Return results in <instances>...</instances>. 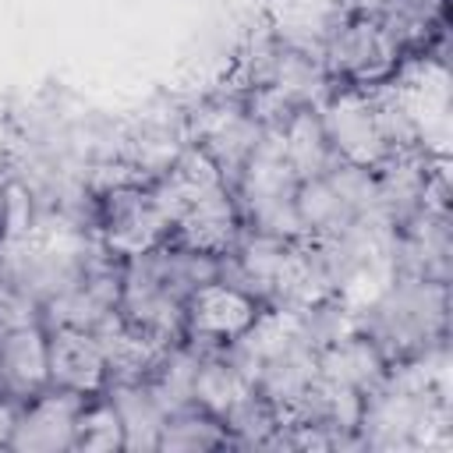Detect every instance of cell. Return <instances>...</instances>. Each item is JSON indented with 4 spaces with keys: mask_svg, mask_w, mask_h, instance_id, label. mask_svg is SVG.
I'll return each mask as SVG.
<instances>
[{
    "mask_svg": "<svg viewBox=\"0 0 453 453\" xmlns=\"http://www.w3.org/2000/svg\"><path fill=\"white\" fill-rule=\"evenodd\" d=\"M88 226L110 258L131 262L166 244L173 219L156 198L152 180H124L88 195Z\"/></svg>",
    "mask_w": 453,
    "mask_h": 453,
    "instance_id": "obj_2",
    "label": "cell"
},
{
    "mask_svg": "<svg viewBox=\"0 0 453 453\" xmlns=\"http://www.w3.org/2000/svg\"><path fill=\"white\" fill-rule=\"evenodd\" d=\"M71 453H124V425L106 393H96L85 400L74 425Z\"/></svg>",
    "mask_w": 453,
    "mask_h": 453,
    "instance_id": "obj_23",
    "label": "cell"
},
{
    "mask_svg": "<svg viewBox=\"0 0 453 453\" xmlns=\"http://www.w3.org/2000/svg\"><path fill=\"white\" fill-rule=\"evenodd\" d=\"M46 347H50V386L71 389L81 396H96L106 389L110 375H106V357L96 333L53 326L46 329Z\"/></svg>",
    "mask_w": 453,
    "mask_h": 453,
    "instance_id": "obj_14",
    "label": "cell"
},
{
    "mask_svg": "<svg viewBox=\"0 0 453 453\" xmlns=\"http://www.w3.org/2000/svg\"><path fill=\"white\" fill-rule=\"evenodd\" d=\"M354 326L389 365L428 357L449 347V283L389 276L365 304H354Z\"/></svg>",
    "mask_w": 453,
    "mask_h": 453,
    "instance_id": "obj_1",
    "label": "cell"
},
{
    "mask_svg": "<svg viewBox=\"0 0 453 453\" xmlns=\"http://www.w3.org/2000/svg\"><path fill=\"white\" fill-rule=\"evenodd\" d=\"M88 396L71 389H42L32 400L18 403L7 449L11 453H71L74 425Z\"/></svg>",
    "mask_w": 453,
    "mask_h": 453,
    "instance_id": "obj_11",
    "label": "cell"
},
{
    "mask_svg": "<svg viewBox=\"0 0 453 453\" xmlns=\"http://www.w3.org/2000/svg\"><path fill=\"white\" fill-rule=\"evenodd\" d=\"M294 212H297L301 234H304V237H315V241L340 237V234H347V230L361 219L357 209L350 205V198L343 195V188L336 184L333 173L297 180Z\"/></svg>",
    "mask_w": 453,
    "mask_h": 453,
    "instance_id": "obj_17",
    "label": "cell"
},
{
    "mask_svg": "<svg viewBox=\"0 0 453 453\" xmlns=\"http://www.w3.org/2000/svg\"><path fill=\"white\" fill-rule=\"evenodd\" d=\"M120 280H124V262L110 258L96 244V251L85 258V265L78 269V276L67 280L60 290H53L35 308V315H39V322L46 329L67 326V329H88V333H96L106 319L117 315Z\"/></svg>",
    "mask_w": 453,
    "mask_h": 453,
    "instance_id": "obj_6",
    "label": "cell"
},
{
    "mask_svg": "<svg viewBox=\"0 0 453 453\" xmlns=\"http://www.w3.org/2000/svg\"><path fill=\"white\" fill-rule=\"evenodd\" d=\"M14 411H18V403H11V400H4V396H0V449H7L11 425H14Z\"/></svg>",
    "mask_w": 453,
    "mask_h": 453,
    "instance_id": "obj_26",
    "label": "cell"
},
{
    "mask_svg": "<svg viewBox=\"0 0 453 453\" xmlns=\"http://www.w3.org/2000/svg\"><path fill=\"white\" fill-rule=\"evenodd\" d=\"M124 425V453H156L166 407L149 382H110L103 389Z\"/></svg>",
    "mask_w": 453,
    "mask_h": 453,
    "instance_id": "obj_19",
    "label": "cell"
},
{
    "mask_svg": "<svg viewBox=\"0 0 453 453\" xmlns=\"http://www.w3.org/2000/svg\"><path fill=\"white\" fill-rule=\"evenodd\" d=\"M276 142H280V152H283V159H287V166L294 170L297 180L322 177L340 163L329 149V138L322 131V120H319L315 106H297L276 127Z\"/></svg>",
    "mask_w": 453,
    "mask_h": 453,
    "instance_id": "obj_18",
    "label": "cell"
},
{
    "mask_svg": "<svg viewBox=\"0 0 453 453\" xmlns=\"http://www.w3.org/2000/svg\"><path fill=\"white\" fill-rule=\"evenodd\" d=\"M262 311L265 304L258 297L216 276L184 297V340L198 350H223L241 340Z\"/></svg>",
    "mask_w": 453,
    "mask_h": 453,
    "instance_id": "obj_8",
    "label": "cell"
},
{
    "mask_svg": "<svg viewBox=\"0 0 453 453\" xmlns=\"http://www.w3.org/2000/svg\"><path fill=\"white\" fill-rule=\"evenodd\" d=\"M255 393V382L226 357V350H205L195 375V403L216 414L219 421L248 396Z\"/></svg>",
    "mask_w": 453,
    "mask_h": 453,
    "instance_id": "obj_22",
    "label": "cell"
},
{
    "mask_svg": "<svg viewBox=\"0 0 453 453\" xmlns=\"http://www.w3.org/2000/svg\"><path fill=\"white\" fill-rule=\"evenodd\" d=\"M241 234H244V219H241V209L234 202V191H230V184H219V188L205 191L202 198H195L173 219L170 241H177L184 248H195L202 255L223 258V255L234 251Z\"/></svg>",
    "mask_w": 453,
    "mask_h": 453,
    "instance_id": "obj_13",
    "label": "cell"
},
{
    "mask_svg": "<svg viewBox=\"0 0 453 453\" xmlns=\"http://www.w3.org/2000/svg\"><path fill=\"white\" fill-rule=\"evenodd\" d=\"M117 319L156 347H173L184 340V297L166 290L138 262H124Z\"/></svg>",
    "mask_w": 453,
    "mask_h": 453,
    "instance_id": "obj_10",
    "label": "cell"
},
{
    "mask_svg": "<svg viewBox=\"0 0 453 453\" xmlns=\"http://www.w3.org/2000/svg\"><path fill=\"white\" fill-rule=\"evenodd\" d=\"M453 273V216L418 209L411 219L393 226L389 276H418L449 283Z\"/></svg>",
    "mask_w": 453,
    "mask_h": 453,
    "instance_id": "obj_9",
    "label": "cell"
},
{
    "mask_svg": "<svg viewBox=\"0 0 453 453\" xmlns=\"http://www.w3.org/2000/svg\"><path fill=\"white\" fill-rule=\"evenodd\" d=\"M234 202L241 209L244 230L255 234H273V237H304L297 212H294V195H297V177L287 166L276 131H265L251 159L241 166L237 180L230 184Z\"/></svg>",
    "mask_w": 453,
    "mask_h": 453,
    "instance_id": "obj_4",
    "label": "cell"
},
{
    "mask_svg": "<svg viewBox=\"0 0 453 453\" xmlns=\"http://www.w3.org/2000/svg\"><path fill=\"white\" fill-rule=\"evenodd\" d=\"M25 319H35V304L0 273V333H4L7 326L25 322Z\"/></svg>",
    "mask_w": 453,
    "mask_h": 453,
    "instance_id": "obj_25",
    "label": "cell"
},
{
    "mask_svg": "<svg viewBox=\"0 0 453 453\" xmlns=\"http://www.w3.org/2000/svg\"><path fill=\"white\" fill-rule=\"evenodd\" d=\"M347 14V0H265V28L297 50L319 53L326 35Z\"/></svg>",
    "mask_w": 453,
    "mask_h": 453,
    "instance_id": "obj_16",
    "label": "cell"
},
{
    "mask_svg": "<svg viewBox=\"0 0 453 453\" xmlns=\"http://www.w3.org/2000/svg\"><path fill=\"white\" fill-rule=\"evenodd\" d=\"M319 60L329 88H379L403 67V50L375 14H343L326 35Z\"/></svg>",
    "mask_w": 453,
    "mask_h": 453,
    "instance_id": "obj_3",
    "label": "cell"
},
{
    "mask_svg": "<svg viewBox=\"0 0 453 453\" xmlns=\"http://www.w3.org/2000/svg\"><path fill=\"white\" fill-rule=\"evenodd\" d=\"M212 449H234L230 432L216 414H209L198 403L166 414L156 453H212Z\"/></svg>",
    "mask_w": 453,
    "mask_h": 453,
    "instance_id": "obj_21",
    "label": "cell"
},
{
    "mask_svg": "<svg viewBox=\"0 0 453 453\" xmlns=\"http://www.w3.org/2000/svg\"><path fill=\"white\" fill-rule=\"evenodd\" d=\"M42 389H50V347L46 326L35 315L0 333V396L25 403Z\"/></svg>",
    "mask_w": 453,
    "mask_h": 453,
    "instance_id": "obj_12",
    "label": "cell"
},
{
    "mask_svg": "<svg viewBox=\"0 0 453 453\" xmlns=\"http://www.w3.org/2000/svg\"><path fill=\"white\" fill-rule=\"evenodd\" d=\"M184 131L188 142L212 159V166L226 184L237 180L241 166L251 159V152L265 134V127L248 110V103L230 88H212L191 106H184Z\"/></svg>",
    "mask_w": 453,
    "mask_h": 453,
    "instance_id": "obj_5",
    "label": "cell"
},
{
    "mask_svg": "<svg viewBox=\"0 0 453 453\" xmlns=\"http://www.w3.org/2000/svg\"><path fill=\"white\" fill-rule=\"evenodd\" d=\"M96 336H99V347H103V357H106L110 382H145L152 375V368L159 365L163 350H166V347H156L152 340L138 336L134 329H127L117 315L106 319L96 329Z\"/></svg>",
    "mask_w": 453,
    "mask_h": 453,
    "instance_id": "obj_20",
    "label": "cell"
},
{
    "mask_svg": "<svg viewBox=\"0 0 453 453\" xmlns=\"http://www.w3.org/2000/svg\"><path fill=\"white\" fill-rule=\"evenodd\" d=\"M386 372H389L386 354L357 326L343 329L340 336L319 347V375L361 396H368L386 379Z\"/></svg>",
    "mask_w": 453,
    "mask_h": 453,
    "instance_id": "obj_15",
    "label": "cell"
},
{
    "mask_svg": "<svg viewBox=\"0 0 453 453\" xmlns=\"http://www.w3.org/2000/svg\"><path fill=\"white\" fill-rule=\"evenodd\" d=\"M223 425L234 449H269V439L280 428V411L255 389L223 418Z\"/></svg>",
    "mask_w": 453,
    "mask_h": 453,
    "instance_id": "obj_24",
    "label": "cell"
},
{
    "mask_svg": "<svg viewBox=\"0 0 453 453\" xmlns=\"http://www.w3.org/2000/svg\"><path fill=\"white\" fill-rule=\"evenodd\" d=\"M322 131L329 138V149L340 163L361 166V170H379L393 152L382 138L375 103L368 88H340L333 85L322 103L315 106Z\"/></svg>",
    "mask_w": 453,
    "mask_h": 453,
    "instance_id": "obj_7",
    "label": "cell"
}]
</instances>
